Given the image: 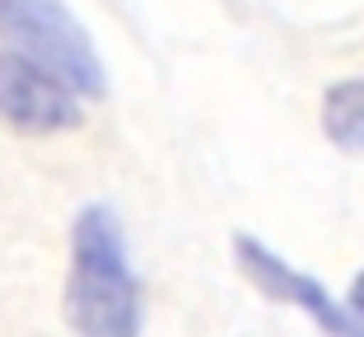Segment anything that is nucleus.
Returning <instances> with one entry per match:
<instances>
[{"label":"nucleus","instance_id":"f257e3e1","mask_svg":"<svg viewBox=\"0 0 364 337\" xmlns=\"http://www.w3.org/2000/svg\"><path fill=\"white\" fill-rule=\"evenodd\" d=\"M65 323L75 337H140L145 328V295L131 267L127 229L103 202L85 207L70 225Z\"/></svg>","mask_w":364,"mask_h":337},{"label":"nucleus","instance_id":"f03ea898","mask_svg":"<svg viewBox=\"0 0 364 337\" xmlns=\"http://www.w3.org/2000/svg\"><path fill=\"white\" fill-rule=\"evenodd\" d=\"M0 43L38 61L85 98L107 94V71L89 28L65 0H0Z\"/></svg>","mask_w":364,"mask_h":337},{"label":"nucleus","instance_id":"7ed1b4c3","mask_svg":"<svg viewBox=\"0 0 364 337\" xmlns=\"http://www.w3.org/2000/svg\"><path fill=\"white\" fill-rule=\"evenodd\" d=\"M234 258H238V272L257 286L267 300H276V305H294L299 314H309L327 337H364V318L355 314L346 300H336L318 276L299 272L294 262H285L280 253H271L262 239H252V234H234Z\"/></svg>","mask_w":364,"mask_h":337},{"label":"nucleus","instance_id":"20e7f679","mask_svg":"<svg viewBox=\"0 0 364 337\" xmlns=\"http://www.w3.org/2000/svg\"><path fill=\"white\" fill-rule=\"evenodd\" d=\"M0 122H10L23 136H56L85 122L80 94L43 71L38 61L0 47Z\"/></svg>","mask_w":364,"mask_h":337},{"label":"nucleus","instance_id":"39448f33","mask_svg":"<svg viewBox=\"0 0 364 337\" xmlns=\"http://www.w3.org/2000/svg\"><path fill=\"white\" fill-rule=\"evenodd\" d=\"M322 131L346 155H364V76L336 80L322 94Z\"/></svg>","mask_w":364,"mask_h":337},{"label":"nucleus","instance_id":"423d86ee","mask_svg":"<svg viewBox=\"0 0 364 337\" xmlns=\"http://www.w3.org/2000/svg\"><path fill=\"white\" fill-rule=\"evenodd\" d=\"M346 305H350L355 314L364 318V272H360V276H355V281H350V300H346Z\"/></svg>","mask_w":364,"mask_h":337}]
</instances>
